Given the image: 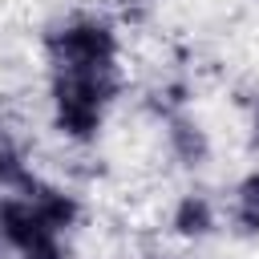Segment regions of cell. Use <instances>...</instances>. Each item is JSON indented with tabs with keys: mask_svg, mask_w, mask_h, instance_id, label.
<instances>
[{
	"mask_svg": "<svg viewBox=\"0 0 259 259\" xmlns=\"http://www.w3.org/2000/svg\"><path fill=\"white\" fill-rule=\"evenodd\" d=\"M125 77L121 65H101V69H53L49 73V101H53V130L73 142L89 146L97 142L105 125V109L117 101Z\"/></svg>",
	"mask_w": 259,
	"mask_h": 259,
	"instance_id": "6da1fadb",
	"label": "cell"
},
{
	"mask_svg": "<svg viewBox=\"0 0 259 259\" xmlns=\"http://www.w3.org/2000/svg\"><path fill=\"white\" fill-rule=\"evenodd\" d=\"M49 73L53 69H101V65H117L121 57V40L117 28L101 16H69L45 28L40 36Z\"/></svg>",
	"mask_w": 259,
	"mask_h": 259,
	"instance_id": "7a4b0ae2",
	"label": "cell"
},
{
	"mask_svg": "<svg viewBox=\"0 0 259 259\" xmlns=\"http://www.w3.org/2000/svg\"><path fill=\"white\" fill-rule=\"evenodd\" d=\"M0 239L20 259H65L61 231L20 194H0Z\"/></svg>",
	"mask_w": 259,
	"mask_h": 259,
	"instance_id": "3957f363",
	"label": "cell"
},
{
	"mask_svg": "<svg viewBox=\"0 0 259 259\" xmlns=\"http://www.w3.org/2000/svg\"><path fill=\"white\" fill-rule=\"evenodd\" d=\"M166 146H170L174 162H182L186 170H198L210 162V134L202 130V121H194L182 109L166 113Z\"/></svg>",
	"mask_w": 259,
	"mask_h": 259,
	"instance_id": "277c9868",
	"label": "cell"
},
{
	"mask_svg": "<svg viewBox=\"0 0 259 259\" xmlns=\"http://www.w3.org/2000/svg\"><path fill=\"white\" fill-rule=\"evenodd\" d=\"M32 182H36V174L28 166L24 138L16 134V125L8 117H0V190L4 194H28Z\"/></svg>",
	"mask_w": 259,
	"mask_h": 259,
	"instance_id": "5b68a950",
	"label": "cell"
},
{
	"mask_svg": "<svg viewBox=\"0 0 259 259\" xmlns=\"http://www.w3.org/2000/svg\"><path fill=\"white\" fill-rule=\"evenodd\" d=\"M20 198H28L57 231H73V227L81 223V202H77V194H69L65 186H53V182L36 178V182L28 186V194H20Z\"/></svg>",
	"mask_w": 259,
	"mask_h": 259,
	"instance_id": "8992f818",
	"label": "cell"
},
{
	"mask_svg": "<svg viewBox=\"0 0 259 259\" xmlns=\"http://www.w3.org/2000/svg\"><path fill=\"white\" fill-rule=\"evenodd\" d=\"M219 227V210L206 194H182L170 210V231L178 239H206Z\"/></svg>",
	"mask_w": 259,
	"mask_h": 259,
	"instance_id": "52a82bcc",
	"label": "cell"
},
{
	"mask_svg": "<svg viewBox=\"0 0 259 259\" xmlns=\"http://www.w3.org/2000/svg\"><path fill=\"white\" fill-rule=\"evenodd\" d=\"M231 231L243 239L259 235V170H251L235 186V206H231Z\"/></svg>",
	"mask_w": 259,
	"mask_h": 259,
	"instance_id": "ba28073f",
	"label": "cell"
},
{
	"mask_svg": "<svg viewBox=\"0 0 259 259\" xmlns=\"http://www.w3.org/2000/svg\"><path fill=\"white\" fill-rule=\"evenodd\" d=\"M255 130H259V101H255Z\"/></svg>",
	"mask_w": 259,
	"mask_h": 259,
	"instance_id": "9c48e42d",
	"label": "cell"
}]
</instances>
